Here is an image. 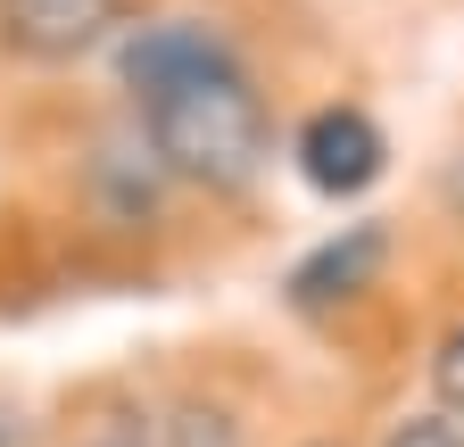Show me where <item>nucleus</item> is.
Wrapping results in <instances>:
<instances>
[{
  "label": "nucleus",
  "mask_w": 464,
  "mask_h": 447,
  "mask_svg": "<svg viewBox=\"0 0 464 447\" xmlns=\"http://www.w3.org/2000/svg\"><path fill=\"white\" fill-rule=\"evenodd\" d=\"M382 133L365 108H315V117L299 125V175L324 191V199H357L373 175H382Z\"/></svg>",
  "instance_id": "obj_2"
},
{
  "label": "nucleus",
  "mask_w": 464,
  "mask_h": 447,
  "mask_svg": "<svg viewBox=\"0 0 464 447\" xmlns=\"http://www.w3.org/2000/svg\"><path fill=\"white\" fill-rule=\"evenodd\" d=\"M216 59H232V42H224L216 25H199V17H158V25H141V33H125V50H116L133 100L158 91V83H174V75H191V67H216Z\"/></svg>",
  "instance_id": "obj_4"
},
{
  "label": "nucleus",
  "mask_w": 464,
  "mask_h": 447,
  "mask_svg": "<svg viewBox=\"0 0 464 447\" xmlns=\"http://www.w3.org/2000/svg\"><path fill=\"white\" fill-rule=\"evenodd\" d=\"M116 25V0H0V50L17 59H83L92 42H108Z\"/></svg>",
  "instance_id": "obj_3"
},
{
  "label": "nucleus",
  "mask_w": 464,
  "mask_h": 447,
  "mask_svg": "<svg viewBox=\"0 0 464 447\" xmlns=\"http://www.w3.org/2000/svg\"><path fill=\"white\" fill-rule=\"evenodd\" d=\"M431 381H440V406H448V423H464V323L440 340V357H431Z\"/></svg>",
  "instance_id": "obj_6"
},
{
  "label": "nucleus",
  "mask_w": 464,
  "mask_h": 447,
  "mask_svg": "<svg viewBox=\"0 0 464 447\" xmlns=\"http://www.w3.org/2000/svg\"><path fill=\"white\" fill-rule=\"evenodd\" d=\"M315 447H332V439H315Z\"/></svg>",
  "instance_id": "obj_9"
},
{
  "label": "nucleus",
  "mask_w": 464,
  "mask_h": 447,
  "mask_svg": "<svg viewBox=\"0 0 464 447\" xmlns=\"http://www.w3.org/2000/svg\"><path fill=\"white\" fill-rule=\"evenodd\" d=\"M382 447H464V423H448V414H415V423H398Z\"/></svg>",
  "instance_id": "obj_7"
},
{
  "label": "nucleus",
  "mask_w": 464,
  "mask_h": 447,
  "mask_svg": "<svg viewBox=\"0 0 464 447\" xmlns=\"http://www.w3.org/2000/svg\"><path fill=\"white\" fill-rule=\"evenodd\" d=\"M141 133L166 175H183L199 191H241L274 157L266 100L241 75V59H216V67H191V75L141 91Z\"/></svg>",
  "instance_id": "obj_1"
},
{
  "label": "nucleus",
  "mask_w": 464,
  "mask_h": 447,
  "mask_svg": "<svg viewBox=\"0 0 464 447\" xmlns=\"http://www.w3.org/2000/svg\"><path fill=\"white\" fill-rule=\"evenodd\" d=\"M0 447H9V423H0Z\"/></svg>",
  "instance_id": "obj_8"
},
{
  "label": "nucleus",
  "mask_w": 464,
  "mask_h": 447,
  "mask_svg": "<svg viewBox=\"0 0 464 447\" xmlns=\"http://www.w3.org/2000/svg\"><path fill=\"white\" fill-rule=\"evenodd\" d=\"M382 224H348L340 241H324L315 257H299V273H290V299L299 307H332V299H348V290H365L373 282V265H382Z\"/></svg>",
  "instance_id": "obj_5"
}]
</instances>
